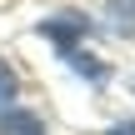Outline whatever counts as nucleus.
Wrapping results in <instances>:
<instances>
[{
    "label": "nucleus",
    "mask_w": 135,
    "mask_h": 135,
    "mask_svg": "<svg viewBox=\"0 0 135 135\" xmlns=\"http://www.w3.org/2000/svg\"><path fill=\"white\" fill-rule=\"evenodd\" d=\"M40 35H50L60 50L75 45V35H85V20L80 15H55V20H40Z\"/></svg>",
    "instance_id": "f257e3e1"
},
{
    "label": "nucleus",
    "mask_w": 135,
    "mask_h": 135,
    "mask_svg": "<svg viewBox=\"0 0 135 135\" xmlns=\"http://www.w3.org/2000/svg\"><path fill=\"white\" fill-rule=\"evenodd\" d=\"M0 135H45V120L30 110H5L0 115Z\"/></svg>",
    "instance_id": "f03ea898"
},
{
    "label": "nucleus",
    "mask_w": 135,
    "mask_h": 135,
    "mask_svg": "<svg viewBox=\"0 0 135 135\" xmlns=\"http://www.w3.org/2000/svg\"><path fill=\"white\" fill-rule=\"evenodd\" d=\"M10 100H15V70L0 60V115L10 110Z\"/></svg>",
    "instance_id": "7ed1b4c3"
},
{
    "label": "nucleus",
    "mask_w": 135,
    "mask_h": 135,
    "mask_svg": "<svg viewBox=\"0 0 135 135\" xmlns=\"http://www.w3.org/2000/svg\"><path fill=\"white\" fill-rule=\"evenodd\" d=\"M75 70H80V75H90V80H105V65H95L90 55H75Z\"/></svg>",
    "instance_id": "20e7f679"
},
{
    "label": "nucleus",
    "mask_w": 135,
    "mask_h": 135,
    "mask_svg": "<svg viewBox=\"0 0 135 135\" xmlns=\"http://www.w3.org/2000/svg\"><path fill=\"white\" fill-rule=\"evenodd\" d=\"M110 135H135V120H120V125H115Z\"/></svg>",
    "instance_id": "39448f33"
}]
</instances>
